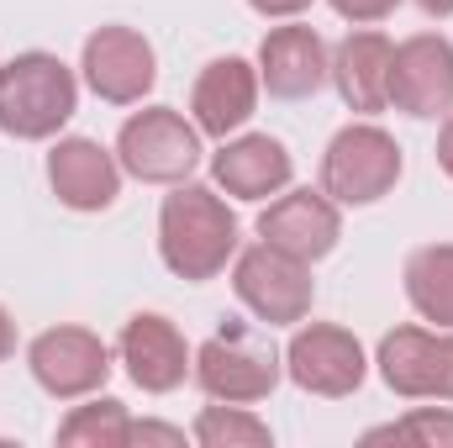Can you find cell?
<instances>
[{"label":"cell","instance_id":"1","mask_svg":"<svg viewBox=\"0 0 453 448\" xmlns=\"http://www.w3.org/2000/svg\"><path fill=\"white\" fill-rule=\"evenodd\" d=\"M158 259L169 264V274L201 285L217 280L226 259H237V217L211 185H174V196H164L158 206Z\"/></svg>","mask_w":453,"mask_h":448},{"label":"cell","instance_id":"2","mask_svg":"<svg viewBox=\"0 0 453 448\" xmlns=\"http://www.w3.org/2000/svg\"><path fill=\"white\" fill-rule=\"evenodd\" d=\"M80 112V80L58 53H16L0 64V132L21 143L58 137L69 116Z\"/></svg>","mask_w":453,"mask_h":448},{"label":"cell","instance_id":"3","mask_svg":"<svg viewBox=\"0 0 453 448\" xmlns=\"http://www.w3.org/2000/svg\"><path fill=\"white\" fill-rule=\"evenodd\" d=\"M232 290L264 328H296L311 317V301H317L311 264L264 237L232 259Z\"/></svg>","mask_w":453,"mask_h":448},{"label":"cell","instance_id":"4","mask_svg":"<svg viewBox=\"0 0 453 448\" xmlns=\"http://www.w3.org/2000/svg\"><path fill=\"white\" fill-rule=\"evenodd\" d=\"M116 158L142 185H185L201 169V127L174 106L132 112L116 132Z\"/></svg>","mask_w":453,"mask_h":448},{"label":"cell","instance_id":"5","mask_svg":"<svg viewBox=\"0 0 453 448\" xmlns=\"http://www.w3.org/2000/svg\"><path fill=\"white\" fill-rule=\"evenodd\" d=\"M401 143L374 121H348L322 153V190L338 206H374L401 180Z\"/></svg>","mask_w":453,"mask_h":448},{"label":"cell","instance_id":"6","mask_svg":"<svg viewBox=\"0 0 453 448\" xmlns=\"http://www.w3.org/2000/svg\"><path fill=\"white\" fill-rule=\"evenodd\" d=\"M196 385L211 396V401H226V406H253L264 396H274L285 364L274 353V343L248 328H232V333H217L196 348Z\"/></svg>","mask_w":453,"mask_h":448},{"label":"cell","instance_id":"7","mask_svg":"<svg viewBox=\"0 0 453 448\" xmlns=\"http://www.w3.org/2000/svg\"><path fill=\"white\" fill-rule=\"evenodd\" d=\"M380 380L406 401H453V328H395L380 337Z\"/></svg>","mask_w":453,"mask_h":448},{"label":"cell","instance_id":"8","mask_svg":"<svg viewBox=\"0 0 453 448\" xmlns=\"http://www.w3.org/2000/svg\"><path fill=\"white\" fill-rule=\"evenodd\" d=\"M285 375L306 390V396H353L369 375L364 343L338 328V322H306L296 328L290 348H285Z\"/></svg>","mask_w":453,"mask_h":448},{"label":"cell","instance_id":"9","mask_svg":"<svg viewBox=\"0 0 453 448\" xmlns=\"http://www.w3.org/2000/svg\"><path fill=\"white\" fill-rule=\"evenodd\" d=\"M27 369L32 380L53 396V401H80L96 396L111 375V348L90 328H48L32 337L27 348Z\"/></svg>","mask_w":453,"mask_h":448},{"label":"cell","instance_id":"10","mask_svg":"<svg viewBox=\"0 0 453 448\" xmlns=\"http://www.w3.org/2000/svg\"><path fill=\"white\" fill-rule=\"evenodd\" d=\"M390 106L417 121L453 112V42L443 32H417L395 42L390 58Z\"/></svg>","mask_w":453,"mask_h":448},{"label":"cell","instance_id":"11","mask_svg":"<svg viewBox=\"0 0 453 448\" xmlns=\"http://www.w3.org/2000/svg\"><path fill=\"white\" fill-rule=\"evenodd\" d=\"M85 85L111 101V106H137L153 80H158V58H153V42L137 32V27H101L85 37Z\"/></svg>","mask_w":453,"mask_h":448},{"label":"cell","instance_id":"12","mask_svg":"<svg viewBox=\"0 0 453 448\" xmlns=\"http://www.w3.org/2000/svg\"><path fill=\"white\" fill-rule=\"evenodd\" d=\"M258 237L274 243V248H285V253H296V259H306V264H317V259H327L338 248L342 212L327 190H290L285 185L258 212Z\"/></svg>","mask_w":453,"mask_h":448},{"label":"cell","instance_id":"13","mask_svg":"<svg viewBox=\"0 0 453 448\" xmlns=\"http://www.w3.org/2000/svg\"><path fill=\"white\" fill-rule=\"evenodd\" d=\"M116 348H121V364H127L132 385L148 390V396L180 390L185 375L196 369V353H190L185 333H180L169 317H158V312H137V317L121 328V343H116Z\"/></svg>","mask_w":453,"mask_h":448},{"label":"cell","instance_id":"14","mask_svg":"<svg viewBox=\"0 0 453 448\" xmlns=\"http://www.w3.org/2000/svg\"><path fill=\"white\" fill-rule=\"evenodd\" d=\"M48 185L69 212H111L121 196V158L96 137H58L48 153Z\"/></svg>","mask_w":453,"mask_h":448},{"label":"cell","instance_id":"15","mask_svg":"<svg viewBox=\"0 0 453 448\" xmlns=\"http://www.w3.org/2000/svg\"><path fill=\"white\" fill-rule=\"evenodd\" d=\"M258 85L280 101H306L327 85V42L317 37V27H274L258 42Z\"/></svg>","mask_w":453,"mask_h":448},{"label":"cell","instance_id":"16","mask_svg":"<svg viewBox=\"0 0 453 448\" xmlns=\"http://www.w3.org/2000/svg\"><path fill=\"white\" fill-rule=\"evenodd\" d=\"M296 174V158L280 137L269 132H242V137H226L211 158V180L217 190L237 196V201H269L290 185Z\"/></svg>","mask_w":453,"mask_h":448},{"label":"cell","instance_id":"17","mask_svg":"<svg viewBox=\"0 0 453 448\" xmlns=\"http://www.w3.org/2000/svg\"><path fill=\"white\" fill-rule=\"evenodd\" d=\"M390 58H395V42H390L385 32H374V27L348 32L338 48H333L327 80L338 85V96H342L348 112L374 116V112L390 106Z\"/></svg>","mask_w":453,"mask_h":448},{"label":"cell","instance_id":"18","mask_svg":"<svg viewBox=\"0 0 453 448\" xmlns=\"http://www.w3.org/2000/svg\"><path fill=\"white\" fill-rule=\"evenodd\" d=\"M258 112V64L248 58H211L190 90V116L206 137H232Z\"/></svg>","mask_w":453,"mask_h":448},{"label":"cell","instance_id":"19","mask_svg":"<svg viewBox=\"0 0 453 448\" xmlns=\"http://www.w3.org/2000/svg\"><path fill=\"white\" fill-rule=\"evenodd\" d=\"M406 301L422 322L453 328V243H427L406 259Z\"/></svg>","mask_w":453,"mask_h":448},{"label":"cell","instance_id":"20","mask_svg":"<svg viewBox=\"0 0 453 448\" xmlns=\"http://www.w3.org/2000/svg\"><path fill=\"white\" fill-rule=\"evenodd\" d=\"M58 444H69V448H127L132 444V417H127L121 401L101 396V401H90V406H74V412L58 422Z\"/></svg>","mask_w":453,"mask_h":448},{"label":"cell","instance_id":"21","mask_svg":"<svg viewBox=\"0 0 453 448\" xmlns=\"http://www.w3.org/2000/svg\"><path fill=\"white\" fill-rule=\"evenodd\" d=\"M196 444L201 448H269L274 433H269V422H258L253 412L222 401V406H206V412L196 417Z\"/></svg>","mask_w":453,"mask_h":448},{"label":"cell","instance_id":"22","mask_svg":"<svg viewBox=\"0 0 453 448\" xmlns=\"http://www.w3.org/2000/svg\"><path fill=\"white\" fill-rule=\"evenodd\" d=\"M374 438H401V444H422V448H453V412L449 406H417L411 417H401L395 428H385Z\"/></svg>","mask_w":453,"mask_h":448},{"label":"cell","instance_id":"23","mask_svg":"<svg viewBox=\"0 0 453 448\" xmlns=\"http://www.w3.org/2000/svg\"><path fill=\"white\" fill-rule=\"evenodd\" d=\"M333 11H338L342 21H358V27H369V21H385L401 0H327Z\"/></svg>","mask_w":453,"mask_h":448},{"label":"cell","instance_id":"24","mask_svg":"<svg viewBox=\"0 0 453 448\" xmlns=\"http://www.w3.org/2000/svg\"><path fill=\"white\" fill-rule=\"evenodd\" d=\"M132 444H185L180 428H158V422H132Z\"/></svg>","mask_w":453,"mask_h":448},{"label":"cell","instance_id":"25","mask_svg":"<svg viewBox=\"0 0 453 448\" xmlns=\"http://www.w3.org/2000/svg\"><path fill=\"white\" fill-rule=\"evenodd\" d=\"M258 16H269V21H290V16H301L311 0H248Z\"/></svg>","mask_w":453,"mask_h":448},{"label":"cell","instance_id":"26","mask_svg":"<svg viewBox=\"0 0 453 448\" xmlns=\"http://www.w3.org/2000/svg\"><path fill=\"white\" fill-rule=\"evenodd\" d=\"M438 169L453 180V112L443 116V132H438Z\"/></svg>","mask_w":453,"mask_h":448},{"label":"cell","instance_id":"27","mask_svg":"<svg viewBox=\"0 0 453 448\" xmlns=\"http://www.w3.org/2000/svg\"><path fill=\"white\" fill-rule=\"evenodd\" d=\"M11 353H16V322H11V312L0 306V364H5Z\"/></svg>","mask_w":453,"mask_h":448},{"label":"cell","instance_id":"28","mask_svg":"<svg viewBox=\"0 0 453 448\" xmlns=\"http://www.w3.org/2000/svg\"><path fill=\"white\" fill-rule=\"evenodd\" d=\"M417 5H422V11H427L433 21H443V16H453V0H417Z\"/></svg>","mask_w":453,"mask_h":448}]
</instances>
